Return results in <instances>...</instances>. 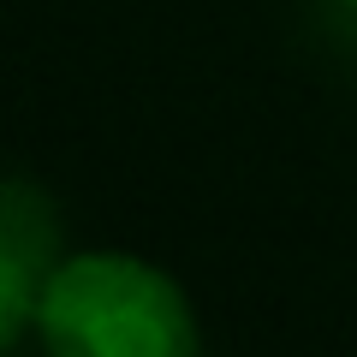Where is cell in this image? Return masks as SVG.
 I'll use <instances>...</instances> for the list:
<instances>
[{
	"label": "cell",
	"instance_id": "cell-2",
	"mask_svg": "<svg viewBox=\"0 0 357 357\" xmlns=\"http://www.w3.org/2000/svg\"><path fill=\"white\" fill-rule=\"evenodd\" d=\"M54 262H60L54 203L24 178H0V351L24 328H36V298Z\"/></svg>",
	"mask_w": 357,
	"mask_h": 357
},
{
	"label": "cell",
	"instance_id": "cell-3",
	"mask_svg": "<svg viewBox=\"0 0 357 357\" xmlns=\"http://www.w3.org/2000/svg\"><path fill=\"white\" fill-rule=\"evenodd\" d=\"M345 6H357V0H345Z\"/></svg>",
	"mask_w": 357,
	"mask_h": 357
},
{
	"label": "cell",
	"instance_id": "cell-1",
	"mask_svg": "<svg viewBox=\"0 0 357 357\" xmlns=\"http://www.w3.org/2000/svg\"><path fill=\"white\" fill-rule=\"evenodd\" d=\"M36 340L48 357H197V310L143 256L77 250L42 280Z\"/></svg>",
	"mask_w": 357,
	"mask_h": 357
}]
</instances>
